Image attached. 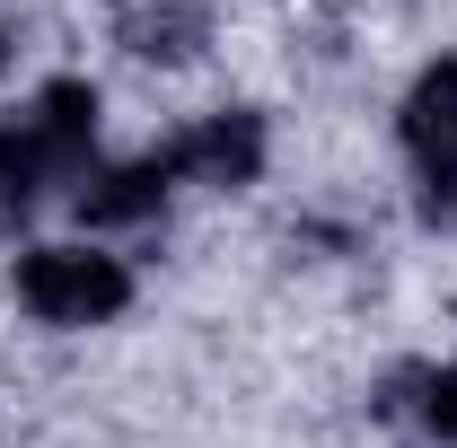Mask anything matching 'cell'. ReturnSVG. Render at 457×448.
Segmentation results:
<instances>
[{
  "label": "cell",
  "mask_w": 457,
  "mask_h": 448,
  "mask_svg": "<svg viewBox=\"0 0 457 448\" xmlns=\"http://www.w3.org/2000/svg\"><path fill=\"white\" fill-rule=\"evenodd\" d=\"M97 176V88L45 79L0 123V212H36L54 194H79Z\"/></svg>",
  "instance_id": "obj_1"
},
{
  "label": "cell",
  "mask_w": 457,
  "mask_h": 448,
  "mask_svg": "<svg viewBox=\"0 0 457 448\" xmlns=\"http://www.w3.org/2000/svg\"><path fill=\"white\" fill-rule=\"evenodd\" d=\"M378 413H396V422H413L422 440L457 448V361H440V369H396L387 395H378Z\"/></svg>",
  "instance_id": "obj_6"
},
{
  "label": "cell",
  "mask_w": 457,
  "mask_h": 448,
  "mask_svg": "<svg viewBox=\"0 0 457 448\" xmlns=\"http://www.w3.org/2000/svg\"><path fill=\"white\" fill-rule=\"evenodd\" d=\"M168 150V168L176 185H203V194H237V185H255L264 176V114L255 106H220V114H203V123H185L176 141H159Z\"/></svg>",
  "instance_id": "obj_4"
},
{
  "label": "cell",
  "mask_w": 457,
  "mask_h": 448,
  "mask_svg": "<svg viewBox=\"0 0 457 448\" xmlns=\"http://www.w3.org/2000/svg\"><path fill=\"white\" fill-rule=\"evenodd\" d=\"M203 36H212V9H194V0H159V9L123 18V54H141V62H185V54H203Z\"/></svg>",
  "instance_id": "obj_7"
},
{
  "label": "cell",
  "mask_w": 457,
  "mask_h": 448,
  "mask_svg": "<svg viewBox=\"0 0 457 448\" xmlns=\"http://www.w3.org/2000/svg\"><path fill=\"white\" fill-rule=\"evenodd\" d=\"M396 141L413 168V203L431 228H457V54L422 62L396 106Z\"/></svg>",
  "instance_id": "obj_3"
},
{
  "label": "cell",
  "mask_w": 457,
  "mask_h": 448,
  "mask_svg": "<svg viewBox=\"0 0 457 448\" xmlns=\"http://www.w3.org/2000/svg\"><path fill=\"white\" fill-rule=\"evenodd\" d=\"M176 194H185V185H176L168 150H141V159H114V168L97 159V176L71 194V212H79V228H97V237H106V228H150Z\"/></svg>",
  "instance_id": "obj_5"
},
{
  "label": "cell",
  "mask_w": 457,
  "mask_h": 448,
  "mask_svg": "<svg viewBox=\"0 0 457 448\" xmlns=\"http://www.w3.org/2000/svg\"><path fill=\"white\" fill-rule=\"evenodd\" d=\"M9 290L36 326L54 335H88V326H114L132 308V264L106 255V246H27L9 264Z\"/></svg>",
  "instance_id": "obj_2"
},
{
  "label": "cell",
  "mask_w": 457,
  "mask_h": 448,
  "mask_svg": "<svg viewBox=\"0 0 457 448\" xmlns=\"http://www.w3.org/2000/svg\"><path fill=\"white\" fill-rule=\"evenodd\" d=\"M0 79H9V45H0Z\"/></svg>",
  "instance_id": "obj_8"
}]
</instances>
